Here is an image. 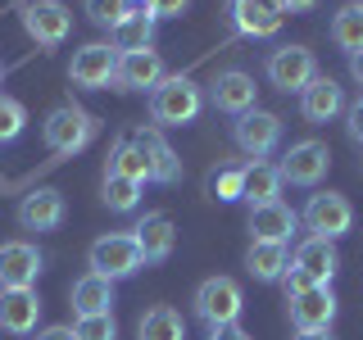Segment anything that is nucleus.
Masks as SVG:
<instances>
[{
    "label": "nucleus",
    "instance_id": "obj_3",
    "mask_svg": "<svg viewBox=\"0 0 363 340\" xmlns=\"http://www.w3.org/2000/svg\"><path fill=\"white\" fill-rule=\"evenodd\" d=\"M191 304H196V317L204 327H232V322H241L245 295H241V281L236 277H204Z\"/></svg>",
    "mask_w": 363,
    "mask_h": 340
},
{
    "label": "nucleus",
    "instance_id": "obj_29",
    "mask_svg": "<svg viewBox=\"0 0 363 340\" xmlns=\"http://www.w3.org/2000/svg\"><path fill=\"white\" fill-rule=\"evenodd\" d=\"M105 173L132 177V181H141V186H145V181H150V159H145V150L128 136V141L113 145V154H109V168H105Z\"/></svg>",
    "mask_w": 363,
    "mask_h": 340
},
{
    "label": "nucleus",
    "instance_id": "obj_31",
    "mask_svg": "<svg viewBox=\"0 0 363 340\" xmlns=\"http://www.w3.org/2000/svg\"><path fill=\"white\" fill-rule=\"evenodd\" d=\"M241 191H245V164H232V168L209 173V196H213V200L232 204V200H241Z\"/></svg>",
    "mask_w": 363,
    "mask_h": 340
},
{
    "label": "nucleus",
    "instance_id": "obj_2",
    "mask_svg": "<svg viewBox=\"0 0 363 340\" xmlns=\"http://www.w3.org/2000/svg\"><path fill=\"white\" fill-rule=\"evenodd\" d=\"M200 109H204L200 86L182 73H168L164 82L150 91V123L155 128H186V123L200 118Z\"/></svg>",
    "mask_w": 363,
    "mask_h": 340
},
{
    "label": "nucleus",
    "instance_id": "obj_33",
    "mask_svg": "<svg viewBox=\"0 0 363 340\" xmlns=\"http://www.w3.org/2000/svg\"><path fill=\"white\" fill-rule=\"evenodd\" d=\"M73 336L77 340H118V322H113V313H91L73 322Z\"/></svg>",
    "mask_w": 363,
    "mask_h": 340
},
{
    "label": "nucleus",
    "instance_id": "obj_37",
    "mask_svg": "<svg viewBox=\"0 0 363 340\" xmlns=\"http://www.w3.org/2000/svg\"><path fill=\"white\" fill-rule=\"evenodd\" d=\"M309 286H313V281L304 277V272L286 268V277H281V290H286V300H295V295H300V290H309Z\"/></svg>",
    "mask_w": 363,
    "mask_h": 340
},
{
    "label": "nucleus",
    "instance_id": "obj_17",
    "mask_svg": "<svg viewBox=\"0 0 363 340\" xmlns=\"http://www.w3.org/2000/svg\"><path fill=\"white\" fill-rule=\"evenodd\" d=\"M64 213H68L64 191H55V186H37L18 200V227L23 232H55L64 222Z\"/></svg>",
    "mask_w": 363,
    "mask_h": 340
},
{
    "label": "nucleus",
    "instance_id": "obj_32",
    "mask_svg": "<svg viewBox=\"0 0 363 340\" xmlns=\"http://www.w3.org/2000/svg\"><path fill=\"white\" fill-rule=\"evenodd\" d=\"M82 9H86V18L96 23V28H105V32H113L123 18L132 14L128 0H82Z\"/></svg>",
    "mask_w": 363,
    "mask_h": 340
},
{
    "label": "nucleus",
    "instance_id": "obj_41",
    "mask_svg": "<svg viewBox=\"0 0 363 340\" xmlns=\"http://www.w3.org/2000/svg\"><path fill=\"white\" fill-rule=\"evenodd\" d=\"M350 77H354V82L363 86V50H359V55H350Z\"/></svg>",
    "mask_w": 363,
    "mask_h": 340
},
{
    "label": "nucleus",
    "instance_id": "obj_40",
    "mask_svg": "<svg viewBox=\"0 0 363 340\" xmlns=\"http://www.w3.org/2000/svg\"><path fill=\"white\" fill-rule=\"evenodd\" d=\"M286 14H304V9H318V0H281Z\"/></svg>",
    "mask_w": 363,
    "mask_h": 340
},
{
    "label": "nucleus",
    "instance_id": "obj_13",
    "mask_svg": "<svg viewBox=\"0 0 363 340\" xmlns=\"http://www.w3.org/2000/svg\"><path fill=\"white\" fill-rule=\"evenodd\" d=\"M41 277V249L32 241H5L0 245V290H28Z\"/></svg>",
    "mask_w": 363,
    "mask_h": 340
},
{
    "label": "nucleus",
    "instance_id": "obj_35",
    "mask_svg": "<svg viewBox=\"0 0 363 340\" xmlns=\"http://www.w3.org/2000/svg\"><path fill=\"white\" fill-rule=\"evenodd\" d=\"M145 5H150V14H155V18H182L191 0H145Z\"/></svg>",
    "mask_w": 363,
    "mask_h": 340
},
{
    "label": "nucleus",
    "instance_id": "obj_16",
    "mask_svg": "<svg viewBox=\"0 0 363 340\" xmlns=\"http://www.w3.org/2000/svg\"><path fill=\"white\" fill-rule=\"evenodd\" d=\"M245 227H250V241H281V245H291V236L300 232V213H295L286 200H272V204L250 209Z\"/></svg>",
    "mask_w": 363,
    "mask_h": 340
},
{
    "label": "nucleus",
    "instance_id": "obj_22",
    "mask_svg": "<svg viewBox=\"0 0 363 340\" xmlns=\"http://www.w3.org/2000/svg\"><path fill=\"white\" fill-rule=\"evenodd\" d=\"M132 236H136V245H141V259H145V264H164V259L173 254V245H177L173 218H168L164 209L145 213V218L132 227Z\"/></svg>",
    "mask_w": 363,
    "mask_h": 340
},
{
    "label": "nucleus",
    "instance_id": "obj_5",
    "mask_svg": "<svg viewBox=\"0 0 363 340\" xmlns=\"http://www.w3.org/2000/svg\"><path fill=\"white\" fill-rule=\"evenodd\" d=\"M86 264H91V272H100V277L123 281V277H132V272H141L145 259H141V245H136L132 232H109L86 249Z\"/></svg>",
    "mask_w": 363,
    "mask_h": 340
},
{
    "label": "nucleus",
    "instance_id": "obj_44",
    "mask_svg": "<svg viewBox=\"0 0 363 340\" xmlns=\"http://www.w3.org/2000/svg\"><path fill=\"white\" fill-rule=\"evenodd\" d=\"M359 5H363V0H359Z\"/></svg>",
    "mask_w": 363,
    "mask_h": 340
},
{
    "label": "nucleus",
    "instance_id": "obj_42",
    "mask_svg": "<svg viewBox=\"0 0 363 340\" xmlns=\"http://www.w3.org/2000/svg\"><path fill=\"white\" fill-rule=\"evenodd\" d=\"M291 340H332V332H295Z\"/></svg>",
    "mask_w": 363,
    "mask_h": 340
},
{
    "label": "nucleus",
    "instance_id": "obj_18",
    "mask_svg": "<svg viewBox=\"0 0 363 340\" xmlns=\"http://www.w3.org/2000/svg\"><path fill=\"white\" fill-rule=\"evenodd\" d=\"M291 268L304 272L313 286H332V277H336V268H340L336 241H327V236H309V241H300V245H295V254H291Z\"/></svg>",
    "mask_w": 363,
    "mask_h": 340
},
{
    "label": "nucleus",
    "instance_id": "obj_12",
    "mask_svg": "<svg viewBox=\"0 0 363 340\" xmlns=\"http://www.w3.org/2000/svg\"><path fill=\"white\" fill-rule=\"evenodd\" d=\"M286 313H291L295 332H332L336 295H332V286H309V290L295 295V300H286Z\"/></svg>",
    "mask_w": 363,
    "mask_h": 340
},
{
    "label": "nucleus",
    "instance_id": "obj_1",
    "mask_svg": "<svg viewBox=\"0 0 363 340\" xmlns=\"http://www.w3.org/2000/svg\"><path fill=\"white\" fill-rule=\"evenodd\" d=\"M41 136H45V150H50L55 159H73V154H82L86 145L100 136V118L68 100V105H60V109L45 113Z\"/></svg>",
    "mask_w": 363,
    "mask_h": 340
},
{
    "label": "nucleus",
    "instance_id": "obj_28",
    "mask_svg": "<svg viewBox=\"0 0 363 340\" xmlns=\"http://www.w3.org/2000/svg\"><path fill=\"white\" fill-rule=\"evenodd\" d=\"M332 41H336V50H345V55L363 50V5L359 0H350V5H340L332 14Z\"/></svg>",
    "mask_w": 363,
    "mask_h": 340
},
{
    "label": "nucleus",
    "instance_id": "obj_20",
    "mask_svg": "<svg viewBox=\"0 0 363 340\" xmlns=\"http://www.w3.org/2000/svg\"><path fill=\"white\" fill-rule=\"evenodd\" d=\"M132 141L145 150V159H150V181H159V186H177L182 181V159L177 150L164 141V132L159 128H136Z\"/></svg>",
    "mask_w": 363,
    "mask_h": 340
},
{
    "label": "nucleus",
    "instance_id": "obj_7",
    "mask_svg": "<svg viewBox=\"0 0 363 340\" xmlns=\"http://www.w3.org/2000/svg\"><path fill=\"white\" fill-rule=\"evenodd\" d=\"M264 73H268V82L277 91H286V96L295 91V96H300V91L318 77V60H313L309 45H277V50L268 55Z\"/></svg>",
    "mask_w": 363,
    "mask_h": 340
},
{
    "label": "nucleus",
    "instance_id": "obj_19",
    "mask_svg": "<svg viewBox=\"0 0 363 340\" xmlns=\"http://www.w3.org/2000/svg\"><path fill=\"white\" fill-rule=\"evenodd\" d=\"M41 322V295L37 286L28 290H0V332L9 336H32Z\"/></svg>",
    "mask_w": 363,
    "mask_h": 340
},
{
    "label": "nucleus",
    "instance_id": "obj_23",
    "mask_svg": "<svg viewBox=\"0 0 363 340\" xmlns=\"http://www.w3.org/2000/svg\"><path fill=\"white\" fill-rule=\"evenodd\" d=\"M68 304H73L77 317H91V313H109L113 309V281L100 277V272H82L68 290Z\"/></svg>",
    "mask_w": 363,
    "mask_h": 340
},
{
    "label": "nucleus",
    "instance_id": "obj_34",
    "mask_svg": "<svg viewBox=\"0 0 363 340\" xmlns=\"http://www.w3.org/2000/svg\"><path fill=\"white\" fill-rule=\"evenodd\" d=\"M23 128H28V109H23L14 96H5V91H0V141H14V136H23Z\"/></svg>",
    "mask_w": 363,
    "mask_h": 340
},
{
    "label": "nucleus",
    "instance_id": "obj_4",
    "mask_svg": "<svg viewBox=\"0 0 363 340\" xmlns=\"http://www.w3.org/2000/svg\"><path fill=\"white\" fill-rule=\"evenodd\" d=\"M18 18H23V32L45 50L64 45L68 32H73V9L64 0H18Z\"/></svg>",
    "mask_w": 363,
    "mask_h": 340
},
{
    "label": "nucleus",
    "instance_id": "obj_9",
    "mask_svg": "<svg viewBox=\"0 0 363 340\" xmlns=\"http://www.w3.org/2000/svg\"><path fill=\"white\" fill-rule=\"evenodd\" d=\"M327 168H332V150H327L323 141H295L286 154H281L277 173L281 181H291V186H318V181L327 177Z\"/></svg>",
    "mask_w": 363,
    "mask_h": 340
},
{
    "label": "nucleus",
    "instance_id": "obj_27",
    "mask_svg": "<svg viewBox=\"0 0 363 340\" xmlns=\"http://www.w3.org/2000/svg\"><path fill=\"white\" fill-rule=\"evenodd\" d=\"M155 14H150V9H141V14H128V18H123L118 23V28H113L109 32V45H113V50H155Z\"/></svg>",
    "mask_w": 363,
    "mask_h": 340
},
{
    "label": "nucleus",
    "instance_id": "obj_26",
    "mask_svg": "<svg viewBox=\"0 0 363 340\" xmlns=\"http://www.w3.org/2000/svg\"><path fill=\"white\" fill-rule=\"evenodd\" d=\"M136 340H186V317L173 304H155L136 322Z\"/></svg>",
    "mask_w": 363,
    "mask_h": 340
},
{
    "label": "nucleus",
    "instance_id": "obj_6",
    "mask_svg": "<svg viewBox=\"0 0 363 340\" xmlns=\"http://www.w3.org/2000/svg\"><path fill=\"white\" fill-rule=\"evenodd\" d=\"M300 222L309 227L313 236L340 241V236L354 227V204L340 196V191H318V196H309V204L300 209Z\"/></svg>",
    "mask_w": 363,
    "mask_h": 340
},
{
    "label": "nucleus",
    "instance_id": "obj_10",
    "mask_svg": "<svg viewBox=\"0 0 363 340\" xmlns=\"http://www.w3.org/2000/svg\"><path fill=\"white\" fill-rule=\"evenodd\" d=\"M232 141L241 145L250 159H268L281 145V118L268 109H250L232 123Z\"/></svg>",
    "mask_w": 363,
    "mask_h": 340
},
{
    "label": "nucleus",
    "instance_id": "obj_21",
    "mask_svg": "<svg viewBox=\"0 0 363 340\" xmlns=\"http://www.w3.org/2000/svg\"><path fill=\"white\" fill-rule=\"evenodd\" d=\"M340 109H345V86H336L332 77H323V73L300 91V113H304V123H313V128L332 123Z\"/></svg>",
    "mask_w": 363,
    "mask_h": 340
},
{
    "label": "nucleus",
    "instance_id": "obj_38",
    "mask_svg": "<svg viewBox=\"0 0 363 340\" xmlns=\"http://www.w3.org/2000/svg\"><path fill=\"white\" fill-rule=\"evenodd\" d=\"M204 340H255V336H250L241 322H232V327H209V336H204Z\"/></svg>",
    "mask_w": 363,
    "mask_h": 340
},
{
    "label": "nucleus",
    "instance_id": "obj_14",
    "mask_svg": "<svg viewBox=\"0 0 363 340\" xmlns=\"http://www.w3.org/2000/svg\"><path fill=\"white\" fill-rule=\"evenodd\" d=\"M286 23L281 0H232V28L241 37H277Z\"/></svg>",
    "mask_w": 363,
    "mask_h": 340
},
{
    "label": "nucleus",
    "instance_id": "obj_30",
    "mask_svg": "<svg viewBox=\"0 0 363 340\" xmlns=\"http://www.w3.org/2000/svg\"><path fill=\"white\" fill-rule=\"evenodd\" d=\"M100 200H105L113 213H132L136 204H141V181H132V177H118V173H105Z\"/></svg>",
    "mask_w": 363,
    "mask_h": 340
},
{
    "label": "nucleus",
    "instance_id": "obj_25",
    "mask_svg": "<svg viewBox=\"0 0 363 340\" xmlns=\"http://www.w3.org/2000/svg\"><path fill=\"white\" fill-rule=\"evenodd\" d=\"M281 173H277V164H264V159H255V164H245V191H241V200L250 204V209H259V204H272V200H281Z\"/></svg>",
    "mask_w": 363,
    "mask_h": 340
},
{
    "label": "nucleus",
    "instance_id": "obj_8",
    "mask_svg": "<svg viewBox=\"0 0 363 340\" xmlns=\"http://www.w3.org/2000/svg\"><path fill=\"white\" fill-rule=\"evenodd\" d=\"M113 68H118V50L109 41H91L82 50H73L68 82L82 91H105V86H113Z\"/></svg>",
    "mask_w": 363,
    "mask_h": 340
},
{
    "label": "nucleus",
    "instance_id": "obj_39",
    "mask_svg": "<svg viewBox=\"0 0 363 340\" xmlns=\"http://www.w3.org/2000/svg\"><path fill=\"white\" fill-rule=\"evenodd\" d=\"M37 340H77V336H73V327H41Z\"/></svg>",
    "mask_w": 363,
    "mask_h": 340
},
{
    "label": "nucleus",
    "instance_id": "obj_36",
    "mask_svg": "<svg viewBox=\"0 0 363 340\" xmlns=\"http://www.w3.org/2000/svg\"><path fill=\"white\" fill-rule=\"evenodd\" d=\"M345 128H350V136H354V141L363 145V96L345 109Z\"/></svg>",
    "mask_w": 363,
    "mask_h": 340
},
{
    "label": "nucleus",
    "instance_id": "obj_11",
    "mask_svg": "<svg viewBox=\"0 0 363 340\" xmlns=\"http://www.w3.org/2000/svg\"><path fill=\"white\" fill-rule=\"evenodd\" d=\"M168 77L159 50H123L113 68V91H155Z\"/></svg>",
    "mask_w": 363,
    "mask_h": 340
},
{
    "label": "nucleus",
    "instance_id": "obj_24",
    "mask_svg": "<svg viewBox=\"0 0 363 340\" xmlns=\"http://www.w3.org/2000/svg\"><path fill=\"white\" fill-rule=\"evenodd\" d=\"M245 268H250L255 281H281L286 268H291V245H281V241H250Z\"/></svg>",
    "mask_w": 363,
    "mask_h": 340
},
{
    "label": "nucleus",
    "instance_id": "obj_43",
    "mask_svg": "<svg viewBox=\"0 0 363 340\" xmlns=\"http://www.w3.org/2000/svg\"><path fill=\"white\" fill-rule=\"evenodd\" d=\"M0 77H5V64H0Z\"/></svg>",
    "mask_w": 363,
    "mask_h": 340
},
{
    "label": "nucleus",
    "instance_id": "obj_15",
    "mask_svg": "<svg viewBox=\"0 0 363 340\" xmlns=\"http://www.w3.org/2000/svg\"><path fill=\"white\" fill-rule=\"evenodd\" d=\"M255 96H259L255 77L241 73V68H223V73L213 77V86H209V105H213V109H223V113H232V118H241V113L259 109V105H255Z\"/></svg>",
    "mask_w": 363,
    "mask_h": 340
}]
</instances>
